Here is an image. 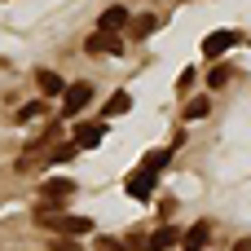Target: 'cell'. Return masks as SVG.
Segmentation results:
<instances>
[{"instance_id": "1", "label": "cell", "mask_w": 251, "mask_h": 251, "mask_svg": "<svg viewBox=\"0 0 251 251\" xmlns=\"http://www.w3.org/2000/svg\"><path fill=\"white\" fill-rule=\"evenodd\" d=\"M40 225H44L49 234H62V238H84V234H93V221H88V216H62V212H49V216H40Z\"/></svg>"}, {"instance_id": "2", "label": "cell", "mask_w": 251, "mask_h": 251, "mask_svg": "<svg viewBox=\"0 0 251 251\" xmlns=\"http://www.w3.org/2000/svg\"><path fill=\"white\" fill-rule=\"evenodd\" d=\"M154 181H159V172L141 163L137 172H128V181H124V190H128V194H132L137 203H146V199H150V190H154Z\"/></svg>"}, {"instance_id": "3", "label": "cell", "mask_w": 251, "mask_h": 251, "mask_svg": "<svg viewBox=\"0 0 251 251\" xmlns=\"http://www.w3.org/2000/svg\"><path fill=\"white\" fill-rule=\"evenodd\" d=\"M88 101H93V88H88V84H66V93H62V115L75 119L79 110H88Z\"/></svg>"}, {"instance_id": "4", "label": "cell", "mask_w": 251, "mask_h": 251, "mask_svg": "<svg viewBox=\"0 0 251 251\" xmlns=\"http://www.w3.org/2000/svg\"><path fill=\"white\" fill-rule=\"evenodd\" d=\"M84 49H88V53H124V40H119V31H101V26H97V31L84 40Z\"/></svg>"}, {"instance_id": "5", "label": "cell", "mask_w": 251, "mask_h": 251, "mask_svg": "<svg viewBox=\"0 0 251 251\" xmlns=\"http://www.w3.org/2000/svg\"><path fill=\"white\" fill-rule=\"evenodd\" d=\"M238 40H243L238 31H212V35L203 40V53H207V57H225V49H234Z\"/></svg>"}, {"instance_id": "6", "label": "cell", "mask_w": 251, "mask_h": 251, "mask_svg": "<svg viewBox=\"0 0 251 251\" xmlns=\"http://www.w3.org/2000/svg\"><path fill=\"white\" fill-rule=\"evenodd\" d=\"M101 137H106V124H79L71 141H75L79 150H93V146H101Z\"/></svg>"}, {"instance_id": "7", "label": "cell", "mask_w": 251, "mask_h": 251, "mask_svg": "<svg viewBox=\"0 0 251 251\" xmlns=\"http://www.w3.org/2000/svg\"><path fill=\"white\" fill-rule=\"evenodd\" d=\"M207 238H212V221H199L194 229L181 234V247H185V251H203V247H207Z\"/></svg>"}, {"instance_id": "8", "label": "cell", "mask_w": 251, "mask_h": 251, "mask_svg": "<svg viewBox=\"0 0 251 251\" xmlns=\"http://www.w3.org/2000/svg\"><path fill=\"white\" fill-rule=\"evenodd\" d=\"M128 22H132V13H128L124 4H110V9H106V13L97 18V26H101V31H124Z\"/></svg>"}, {"instance_id": "9", "label": "cell", "mask_w": 251, "mask_h": 251, "mask_svg": "<svg viewBox=\"0 0 251 251\" xmlns=\"http://www.w3.org/2000/svg\"><path fill=\"white\" fill-rule=\"evenodd\" d=\"M35 84H40L44 97H62V93H66V79H62L57 71H35Z\"/></svg>"}, {"instance_id": "10", "label": "cell", "mask_w": 251, "mask_h": 251, "mask_svg": "<svg viewBox=\"0 0 251 251\" xmlns=\"http://www.w3.org/2000/svg\"><path fill=\"white\" fill-rule=\"evenodd\" d=\"M40 190H44V203H62V199H71V194H75V185H71V181H62V176H49Z\"/></svg>"}, {"instance_id": "11", "label": "cell", "mask_w": 251, "mask_h": 251, "mask_svg": "<svg viewBox=\"0 0 251 251\" xmlns=\"http://www.w3.org/2000/svg\"><path fill=\"white\" fill-rule=\"evenodd\" d=\"M176 243H181V229H176V225H159V229L150 234V247L154 251H168V247H176Z\"/></svg>"}, {"instance_id": "12", "label": "cell", "mask_w": 251, "mask_h": 251, "mask_svg": "<svg viewBox=\"0 0 251 251\" xmlns=\"http://www.w3.org/2000/svg\"><path fill=\"white\" fill-rule=\"evenodd\" d=\"M128 110H132V97H128V93H115L101 115H106V119H119V115H128Z\"/></svg>"}, {"instance_id": "13", "label": "cell", "mask_w": 251, "mask_h": 251, "mask_svg": "<svg viewBox=\"0 0 251 251\" xmlns=\"http://www.w3.org/2000/svg\"><path fill=\"white\" fill-rule=\"evenodd\" d=\"M154 26H159V18H154V13H141V18H132V22H128V31H132L137 40H141V35H150Z\"/></svg>"}, {"instance_id": "14", "label": "cell", "mask_w": 251, "mask_h": 251, "mask_svg": "<svg viewBox=\"0 0 251 251\" xmlns=\"http://www.w3.org/2000/svg\"><path fill=\"white\" fill-rule=\"evenodd\" d=\"M44 110H49V106H44V101H26V106H22V110H18V124H35V119H40V115H44Z\"/></svg>"}, {"instance_id": "15", "label": "cell", "mask_w": 251, "mask_h": 251, "mask_svg": "<svg viewBox=\"0 0 251 251\" xmlns=\"http://www.w3.org/2000/svg\"><path fill=\"white\" fill-rule=\"evenodd\" d=\"M194 79H199V71H194V66H185V71L176 75V93H181V97H190V88H194Z\"/></svg>"}, {"instance_id": "16", "label": "cell", "mask_w": 251, "mask_h": 251, "mask_svg": "<svg viewBox=\"0 0 251 251\" xmlns=\"http://www.w3.org/2000/svg\"><path fill=\"white\" fill-rule=\"evenodd\" d=\"M75 154H79V146H75V141H66V146H57V150L49 154V163H71Z\"/></svg>"}, {"instance_id": "17", "label": "cell", "mask_w": 251, "mask_h": 251, "mask_svg": "<svg viewBox=\"0 0 251 251\" xmlns=\"http://www.w3.org/2000/svg\"><path fill=\"white\" fill-rule=\"evenodd\" d=\"M168 159H172V150H150L141 163H146V168H154V172H163V168H168Z\"/></svg>"}, {"instance_id": "18", "label": "cell", "mask_w": 251, "mask_h": 251, "mask_svg": "<svg viewBox=\"0 0 251 251\" xmlns=\"http://www.w3.org/2000/svg\"><path fill=\"white\" fill-rule=\"evenodd\" d=\"M207 110H212V101H207V97H194V101L185 106V119H203Z\"/></svg>"}, {"instance_id": "19", "label": "cell", "mask_w": 251, "mask_h": 251, "mask_svg": "<svg viewBox=\"0 0 251 251\" xmlns=\"http://www.w3.org/2000/svg\"><path fill=\"white\" fill-rule=\"evenodd\" d=\"M229 75H234L229 66H216V71L207 75V84H212V88H225V84H229Z\"/></svg>"}, {"instance_id": "20", "label": "cell", "mask_w": 251, "mask_h": 251, "mask_svg": "<svg viewBox=\"0 0 251 251\" xmlns=\"http://www.w3.org/2000/svg\"><path fill=\"white\" fill-rule=\"evenodd\" d=\"M93 247L97 251H124V238H97Z\"/></svg>"}, {"instance_id": "21", "label": "cell", "mask_w": 251, "mask_h": 251, "mask_svg": "<svg viewBox=\"0 0 251 251\" xmlns=\"http://www.w3.org/2000/svg\"><path fill=\"white\" fill-rule=\"evenodd\" d=\"M234 251H251V238H238V243H234Z\"/></svg>"}, {"instance_id": "22", "label": "cell", "mask_w": 251, "mask_h": 251, "mask_svg": "<svg viewBox=\"0 0 251 251\" xmlns=\"http://www.w3.org/2000/svg\"><path fill=\"white\" fill-rule=\"evenodd\" d=\"M172 4H181V0H172Z\"/></svg>"}]
</instances>
